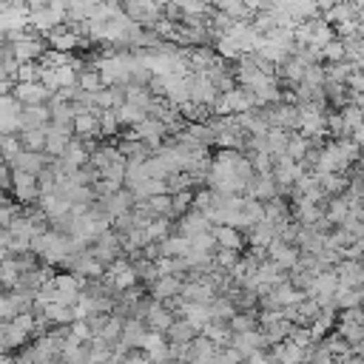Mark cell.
<instances>
[{
	"label": "cell",
	"mask_w": 364,
	"mask_h": 364,
	"mask_svg": "<svg viewBox=\"0 0 364 364\" xmlns=\"http://www.w3.org/2000/svg\"><path fill=\"white\" fill-rule=\"evenodd\" d=\"M168 347V341H165V336L163 333H151V330H145V336L139 339V353L142 356H151V353H160V350H165Z\"/></svg>",
	"instance_id": "37"
},
{
	"label": "cell",
	"mask_w": 364,
	"mask_h": 364,
	"mask_svg": "<svg viewBox=\"0 0 364 364\" xmlns=\"http://www.w3.org/2000/svg\"><path fill=\"white\" fill-rule=\"evenodd\" d=\"M68 336H71V339H77L80 344H86V341L92 339L89 322H86V319H75V322H71V325H68Z\"/></svg>",
	"instance_id": "49"
},
{
	"label": "cell",
	"mask_w": 364,
	"mask_h": 364,
	"mask_svg": "<svg viewBox=\"0 0 364 364\" xmlns=\"http://www.w3.org/2000/svg\"><path fill=\"white\" fill-rule=\"evenodd\" d=\"M216 353H220V350H216L205 336H196V339L188 344V358H185V361H211Z\"/></svg>",
	"instance_id": "31"
},
{
	"label": "cell",
	"mask_w": 364,
	"mask_h": 364,
	"mask_svg": "<svg viewBox=\"0 0 364 364\" xmlns=\"http://www.w3.org/2000/svg\"><path fill=\"white\" fill-rule=\"evenodd\" d=\"M270 356H273L276 364H305V350H299L296 344H290V341L273 344Z\"/></svg>",
	"instance_id": "25"
},
{
	"label": "cell",
	"mask_w": 364,
	"mask_h": 364,
	"mask_svg": "<svg viewBox=\"0 0 364 364\" xmlns=\"http://www.w3.org/2000/svg\"><path fill=\"white\" fill-rule=\"evenodd\" d=\"M330 305H333L336 313L361 308V287H336V294H333Z\"/></svg>",
	"instance_id": "23"
},
{
	"label": "cell",
	"mask_w": 364,
	"mask_h": 364,
	"mask_svg": "<svg viewBox=\"0 0 364 364\" xmlns=\"http://www.w3.org/2000/svg\"><path fill=\"white\" fill-rule=\"evenodd\" d=\"M20 111H23V106H20L12 94L0 97V117H20Z\"/></svg>",
	"instance_id": "50"
},
{
	"label": "cell",
	"mask_w": 364,
	"mask_h": 364,
	"mask_svg": "<svg viewBox=\"0 0 364 364\" xmlns=\"http://www.w3.org/2000/svg\"><path fill=\"white\" fill-rule=\"evenodd\" d=\"M92 106L97 111H114L123 106V89H100L92 94Z\"/></svg>",
	"instance_id": "27"
},
{
	"label": "cell",
	"mask_w": 364,
	"mask_h": 364,
	"mask_svg": "<svg viewBox=\"0 0 364 364\" xmlns=\"http://www.w3.org/2000/svg\"><path fill=\"white\" fill-rule=\"evenodd\" d=\"M205 231H211V222L205 220L202 213H196V211L182 213L180 220L174 222V234L182 237V239H194V237H199V234H205Z\"/></svg>",
	"instance_id": "9"
},
{
	"label": "cell",
	"mask_w": 364,
	"mask_h": 364,
	"mask_svg": "<svg viewBox=\"0 0 364 364\" xmlns=\"http://www.w3.org/2000/svg\"><path fill=\"white\" fill-rule=\"evenodd\" d=\"M165 364H177V361H165Z\"/></svg>",
	"instance_id": "57"
},
{
	"label": "cell",
	"mask_w": 364,
	"mask_h": 364,
	"mask_svg": "<svg viewBox=\"0 0 364 364\" xmlns=\"http://www.w3.org/2000/svg\"><path fill=\"white\" fill-rule=\"evenodd\" d=\"M23 149H20V139H18V134L15 137H0V157H4L6 163L12 160V157H18Z\"/></svg>",
	"instance_id": "48"
},
{
	"label": "cell",
	"mask_w": 364,
	"mask_h": 364,
	"mask_svg": "<svg viewBox=\"0 0 364 364\" xmlns=\"http://www.w3.org/2000/svg\"><path fill=\"white\" fill-rule=\"evenodd\" d=\"M9 182H12V196H15L18 205L29 208V205H34L40 199V194H37V177H29L23 171H9Z\"/></svg>",
	"instance_id": "5"
},
{
	"label": "cell",
	"mask_w": 364,
	"mask_h": 364,
	"mask_svg": "<svg viewBox=\"0 0 364 364\" xmlns=\"http://www.w3.org/2000/svg\"><path fill=\"white\" fill-rule=\"evenodd\" d=\"M196 336H199V333H196L188 322H182V319H174V325L165 330V341H168V344H191Z\"/></svg>",
	"instance_id": "28"
},
{
	"label": "cell",
	"mask_w": 364,
	"mask_h": 364,
	"mask_svg": "<svg viewBox=\"0 0 364 364\" xmlns=\"http://www.w3.org/2000/svg\"><path fill=\"white\" fill-rule=\"evenodd\" d=\"M12 97L20 106H46L54 94L40 83H18V86H12Z\"/></svg>",
	"instance_id": "7"
},
{
	"label": "cell",
	"mask_w": 364,
	"mask_h": 364,
	"mask_svg": "<svg viewBox=\"0 0 364 364\" xmlns=\"http://www.w3.org/2000/svg\"><path fill=\"white\" fill-rule=\"evenodd\" d=\"M262 111V117L268 120V125L270 128H279V131H287V134H296V128H299V108L294 106V103H273V106H268V108H259Z\"/></svg>",
	"instance_id": "1"
},
{
	"label": "cell",
	"mask_w": 364,
	"mask_h": 364,
	"mask_svg": "<svg viewBox=\"0 0 364 364\" xmlns=\"http://www.w3.org/2000/svg\"><path fill=\"white\" fill-rule=\"evenodd\" d=\"M57 180H60V177H57L51 168L40 171V174H37V194H40V196L54 194V191H57Z\"/></svg>",
	"instance_id": "45"
},
{
	"label": "cell",
	"mask_w": 364,
	"mask_h": 364,
	"mask_svg": "<svg viewBox=\"0 0 364 364\" xmlns=\"http://www.w3.org/2000/svg\"><path fill=\"white\" fill-rule=\"evenodd\" d=\"M114 163H123V157L117 154V149H114L111 142H100L97 149L89 154V168L97 171V177H100L106 168H111Z\"/></svg>",
	"instance_id": "14"
},
{
	"label": "cell",
	"mask_w": 364,
	"mask_h": 364,
	"mask_svg": "<svg viewBox=\"0 0 364 364\" xmlns=\"http://www.w3.org/2000/svg\"><path fill=\"white\" fill-rule=\"evenodd\" d=\"M308 151H310V142H308L302 134H290L287 149H284V157H287V160H294V163H302Z\"/></svg>",
	"instance_id": "35"
},
{
	"label": "cell",
	"mask_w": 364,
	"mask_h": 364,
	"mask_svg": "<svg viewBox=\"0 0 364 364\" xmlns=\"http://www.w3.org/2000/svg\"><path fill=\"white\" fill-rule=\"evenodd\" d=\"M6 168H9V171H23V174H29V177H37L40 171L49 168V157H46V154L20 151L18 157H12V160L6 163Z\"/></svg>",
	"instance_id": "11"
},
{
	"label": "cell",
	"mask_w": 364,
	"mask_h": 364,
	"mask_svg": "<svg viewBox=\"0 0 364 364\" xmlns=\"http://www.w3.org/2000/svg\"><path fill=\"white\" fill-rule=\"evenodd\" d=\"M287 139H290V134H287V131L270 128V131L265 134V142H268V154H270V157H284V149H287Z\"/></svg>",
	"instance_id": "36"
},
{
	"label": "cell",
	"mask_w": 364,
	"mask_h": 364,
	"mask_svg": "<svg viewBox=\"0 0 364 364\" xmlns=\"http://www.w3.org/2000/svg\"><path fill=\"white\" fill-rule=\"evenodd\" d=\"M46 125H49V108L46 106H23V111H20V131L46 128Z\"/></svg>",
	"instance_id": "24"
},
{
	"label": "cell",
	"mask_w": 364,
	"mask_h": 364,
	"mask_svg": "<svg viewBox=\"0 0 364 364\" xmlns=\"http://www.w3.org/2000/svg\"><path fill=\"white\" fill-rule=\"evenodd\" d=\"M322 65H336V63H344V46H341V40H330L322 51Z\"/></svg>",
	"instance_id": "42"
},
{
	"label": "cell",
	"mask_w": 364,
	"mask_h": 364,
	"mask_svg": "<svg viewBox=\"0 0 364 364\" xmlns=\"http://www.w3.org/2000/svg\"><path fill=\"white\" fill-rule=\"evenodd\" d=\"M4 177H9V168H6V160L0 157V180H4Z\"/></svg>",
	"instance_id": "54"
},
{
	"label": "cell",
	"mask_w": 364,
	"mask_h": 364,
	"mask_svg": "<svg viewBox=\"0 0 364 364\" xmlns=\"http://www.w3.org/2000/svg\"><path fill=\"white\" fill-rule=\"evenodd\" d=\"M46 49H51V51H60V54H71L75 49H80V46H86V40L71 29V26H60V29H54V32H49L46 37Z\"/></svg>",
	"instance_id": "6"
},
{
	"label": "cell",
	"mask_w": 364,
	"mask_h": 364,
	"mask_svg": "<svg viewBox=\"0 0 364 364\" xmlns=\"http://www.w3.org/2000/svg\"><path fill=\"white\" fill-rule=\"evenodd\" d=\"M228 330H231V336L256 330V313H234V316L228 319Z\"/></svg>",
	"instance_id": "39"
},
{
	"label": "cell",
	"mask_w": 364,
	"mask_h": 364,
	"mask_svg": "<svg viewBox=\"0 0 364 364\" xmlns=\"http://www.w3.org/2000/svg\"><path fill=\"white\" fill-rule=\"evenodd\" d=\"M211 234H213V242L220 251H237V253L245 251V237L228 225H216V228H211Z\"/></svg>",
	"instance_id": "16"
},
{
	"label": "cell",
	"mask_w": 364,
	"mask_h": 364,
	"mask_svg": "<svg viewBox=\"0 0 364 364\" xmlns=\"http://www.w3.org/2000/svg\"><path fill=\"white\" fill-rule=\"evenodd\" d=\"M37 75H40V65L37 63H26V65H18L12 83H37Z\"/></svg>",
	"instance_id": "46"
},
{
	"label": "cell",
	"mask_w": 364,
	"mask_h": 364,
	"mask_svg": "<svg viewBox=\"0 0 364 364\" xmlns=\"http://www.w3.org/2000/svg\"><path fill=\"white\" fill-rule=\"evenodd\" d=\"M239 256H242V253H237V251H220V248H216V253H213V268H220L222 273H231V268L239 262Z\"/></svg>",
	"instance_id": "44"
},
{
	"label": "cell",
	"mask_w": 364,
	"mask_h": 364,
	"mask_svg": "<svg viewBox=\"0 0 364 364\" xmlns=\"http://www.w3.org/2000/svg\"><path fill=\"white\" fill-rule=\"evenodd\" d=\"M180 290H182V282H180V279H174V276H160V279L149 287V296L163 305V302H168V299H177Z\"/></svg>",
	"instance_id": "18"
},
{
	"label": "cell",
	"mask_w": 364,
	"mask_h": 364,
	"mask_svg": "<svg viewBox=\"0 0 364 364\" xmlns=\"http://www.w3.org/2000/svg\"><path fill=\"white\" fill-rule=\"evenodd\" d=\"M114 117H117V125H120V131L125 128V131H131L134 125H139L149 114H142L139 108H134V106H128V103H123L120 108H114Z\"/></svg>",
	"instance_id": "30"
},
{
	"label": "cell",
	"mask_w": 364,
	"mask_h": 364,
	"mask_svg": "<svg viewBox=\"0 0 364 364\" xmlns=\"http://www.w3.org/2000/svg\"><path fill=\"white\" fill-rule=\"evenodd\" d=\"M100 137H120V125H117V117L114 111H100Z\"/></svg>",
	"instance_id": "47"
},
{
	"label": "cell",
	"mask_w": 364,
	"mask_h": 364,
	"mask_svg": "<svg viewBox=\"0 0 364 364\" xmlns=\"http://www.w3.org/2000/svg\"><path fill=\"white\" fill-rule=\"evenodd\" d=\"M120 330H123V319H120V316H114V313H108V319H106L103 330L97 333V339H103L106 344H114V341L120 339Z\"/></svg>",
	"instance_id": "40"
},
{
	"label": "cell",
	"mask_w": 364,
	"mask_h": 364,
	"mask_svg": "<svg viewBox=\"0 0 364 364\" xmlns=\"http://www.w3.org/2000/svg\"><path fill=\"white\" fill-rule=\"evenodd\" d=\"M270 299H273V305L276 308H294V305H299L302 299H308L305 294H299L296 287H290L287 282H282V284H276V287H270V294H268Z\"/></svg>",
	"instance_id": "22"
},
{
	"label": "cell",
	"mask_w": 364,
	"mask_h": 364,
	"mask_svg": "<svg viewBox=\"0 0 364 364\" xmlns=\"http://www.w3.org/2000/svg\"><path fill=\"white\" fill-rule=\"evenodd\" d=\"M86 251H89V256H92L94 262H100L103 268H108L114 259L123 256V248H120V239H117L114 231H106V234H103L100 239H94Z\"/></svg>",
	"instance_id": "4"
},
{
	"label": "cell",
	"mask_w": 364,
	"mask_h": 364,
	"mask_svg": "<svg viewBox=\"0 0 364 364\" xmlns=\"http://www.w3.org/2000/svg\"><path fill=\"white\" fill-rule=\"evenodd\" d=\"M94 364H108V361H94Z\"/></svg>",
	"instance_id": "56"
},
{
	"label": "cell",
	"mask_w": 364,
	"mask_h": 364,
	"mask_svg": "<svg viewBox=\"0 0 364 364\" xmlns=\"http://www.w3.org/2000/svg\"><path fill=\"white\" fill-rule=\"evenodd\" d=\"M0 364H15V356L12 353H0Z\"/></svg>",
	"instance_id": "53"
},
{
	"label": "cell",
	"mask_w": 364,
	"mask_h": 364,
	"mask_svg": "<svg viewBox=\"0 0 364 364\" xmlns=\"http://www.w3.org/2000/svg\"><path fill=\"white\" fill-rule=\"evenodd\" d=\"M268 262H273L279 270H294L296 268V262H299V251L294 248V245H284V242H279V239H273L270 245H268Z\"/></svg>",
	"instance_id": "10"
},
{
	"label": "cell",
	"mask_w": 364,
	"mask_h": 364,
	"mask_svg": "<svg viewBox=\"0 0 364 364\" xmlns=\"http://www.w3.org/2000/svg\"><path fill=\"white\" fill-rule=\"evenodd\" d=\"M174 319H177V316H174L165 305H160V302L151 299V305H149V310H145V319H142V322H145V327H149L151 333H163V336H165V330L174 325Z\"/></svg>",
	"instance_id": "13"
},
{
	"label": "cell",
	"mask_w": 364,
	"mask_h": 364,
	"mask_svg": "<svg viewBox=\"0 0 364 364\" xmlns=\"http://www.w3.org/2000/svg\"><path fill=\"white\" fill-rule=\"evenodd\" d=\"M142 234H145V242H163V239H168L174 234V222H168V220H149V225L142 228Z\"/></svg>",
	"instance_id": "33"
},
{
	"label": "cell",
	"mask_w": 364,
	"mask_h": 364,
	"mask_svg": "<svg viewBox=\"0 0 364 364\" xmlns=\"http://www.w3.org/2000/svg\"><path fill=\"white\" fill-rule=\"evenodd\" d=\"M216 97H220V92H216V86L205 75H188V103L191 106L211 111V106L216 103Z\"/></svg>",
	"instance_id": "3"
},
{
	"label": "cell",
	"mask_w": 364,
	"mask_h": 364,
	"mask_svg": "<svg viewBox=\"0 0 364 364\" xmlns=\"http://www.w3.org/2000/svg\"><path fill=\"white\" fill-rule=\"evenodd\" d=\"M208 313H211V322H225V325H228V319L237 313V308H234L225 296H213V299L208 302Z\"/></svg>",
	"instance_id": "34"
},
{
	"label": "cell",
	"mask_w": 364,
	"mask_h": 364,
	"mask_svg": "<svg viewBox=\"0 0 364 364\" xmlns=\"http://www.w3.org/2000/svg\"><path fill=\"white\" fill-rule=\"evenodd\" d=\"M188 248H191V253H199V256H213V253H216L213 234H211V231H205V234H199V237L188 239Z\"/></svg>",
	"instance_id": "38"
},
{
	"label": "cell",
	"mask_w": 364,
	"mask_h": 364,
	"mask_svg": "<svg viewBox=\"0 0 364 364\" xmlns=\"http://www.w3.org/2000/svg\"><path fill=\"white\" fill-rule=\"evenodd\" d=\"M333 273H336V279H339V287H361V282H364V268H361V262H347V259H341V262L333 268Z\"/></svg>",
	"instance_id": "17"
},
{
	"label": "cell",
	"mask_w": 364,
	"mask_h": 364,
	"mask_svg": "<svg viewBox=\"0 0 364 364\" xmlns=\"http://www.w3.org/2000/svg\"><path fill=\"white\" fill-rule=\"evenodd\" d=\"M228 347H234L242 358H248V356H253V353H259V350H268V341H265L262 330L256 327V330H248V333L231 336V344H228Z\"/></svg>",
	"instance_id": "12"
},
{
	"label": "cell",
	"mask_w": 364,
	"mask_h": 364,
	"mask_svg": "<svg viewBox=\"0 0 364 364\" xmlns=\"http://www.w3.org/2000/svg\"><path fill=\"white\" fill-rule=\"evenodd\" d=\"M145 322L142 319H123V330H120V339L114 344H123L125 350H137L139 347V339L145 336Z\"/></svg>",
	"instance_id": "19"
},
{
	"label": "cell",
	"mask_w": 364,
	"mask_h": 364,
	"mask_svg": "<svg viewBox=\"0 0 364 364\" xmlns=\"http://www.w3.org/2000/svg\"><path fill=\"white\" fill-rule=\"evenodd\" d=\"M245 364H276V361H273V356H270L268 350H259V353L248 356V358H245Z\"/></svg>",
	"instance_id": "52"
},
{
	"label": "cell",
	"mask_w": 364,
	"mask_h": 364,
	"mask_svg": "<svg viewBox=\"0 0 364 364\" xmlns=\"http://www.w3.org/2000/svg\"><path fill=\"white\" fill-rule=\"evenodd\" d=\"M336 322H341V325H358V327H361V308H353V310H341V313H336Z\"/></svg>",
	"instance_id": "51"
},
{
	"label": "cell",
	"mask_w": 364,
	"mask_h": 364,
	"mask_svg": "<svg viewBox=\"0 0 364 364\" xmlns=\"http://www.w3.org/2000/svg\"><path fill=\"white\" fill-rule=\"evenodd\" d=\"M71 134L77 139H89V137H100V111L92 108L86 114H77L71 120Z\"/></svg>",
	"instance_id": "15"
},
{
	"label": "cell",
	"mask_w": 364,
	"mask_h": 364,
	"mask_svg": "<svg viewBox=\"0 0 364 364\" xmlns=\"http://www.w3.org/2000/svg\"><path fill=\"white\" fill-rule=\"evenodd\" d=\"M6 46H9V54H12V60H15L18 65L37 63V60L43 57V51H46V40H43L40 34H34L32 29H29L18 43H6Z\"/></svg>",
	"instance_id": "2"
},
{
	"label": "cell",
	"mask_w": 364,
	"mask_h": 364,
	"mask_svg": "<svg viewBox=\"0 0 364 364\" xmlns=\"http://www.w3.org/2000/svg\"><path fill=\"white\" fill-rule=\"evenodd\" d=\"M18 139H20V149H23V151H32V154H43V149H46V134H43V128L20 131Z\"/></svg>",
	"instance_id": "29"
},
{
	"label": "cell",
	"mask_w": 364,
	"mask_h": 364,
	"mask_svg": "<svg viewBox=\"0 0 364 364\" xmlns=\"http://www.w3.org/2000/svg\"><path fill=\"white\" fill-rule=\"evenodd\" d=\"M77 89H80V92H86V94H94V92H100V89H103V83H100V77H97V71H94V68L80 71V75H77Z\"/></svg>",
	"instance_id": "43"
},
{
	"label": "cell",
	"mask_w": 364,
	"mask_h": 364,
	"mask_svg": "<svg viewBox=\"0 0 364 364\" xmlns=\"http://www.w3.org/2000/svg\"><path fill=\"white\" fill-rule=\"evenodd\" d=\"M245 216H248V222L251 225H259V222H265V205L262 202H256V199H248V196H242V208H239Z\"/></svg>",
	"instance_id": "41"
},
{
	"label": "cell",
	"mask_w": 364,
	"mask_h": 364,
	"mask_svg": "<svg viewBox=\"0 0 364 364\" xmlns=\"http://www.w3.org/2000/svg\"><path fill=\"white\" fill-rule=\"evenodd\" d=\"M265 222L273 225L276 231H279L282 225H287V222H290V202H284V199H279V196H273L270 202H265Z\"/></svg>",
	"instance_id": "21"
},
{
	"label": "cell",
	"mask_w": 364,
	"mask_h": 364,
	"mask_svg": "<svg viewBox=\"0 0 364 364\" xmlns=\"http://www.w3.org/2000/svg\"><path fill=\"white\" fill-rule=\"evenodd\" d=\"M188 251H191L188 248V239H182L177 234H171L168 239L160 242V256H165V259H185Z\"/></svg>",
	"instance_id": "32"
},
{
	"label": "cell",
	"mask_w": 364,
	"mask_h": 364,
	"mask_svg": "<svg viewBox=\"0 0 364 364\" xmlns=\"http://www.w3.org/2000/svg\"><path fill=\"white\" fill-rule=\"evenodd\" d=\"M245 248H259V251H268V245L276 239V228L268 225V222H259L253 228H248L245 234Z\"/></svg>",
	"instance_id": "20"
},
{
	"label": "cell",
	"mask_w": 364,
	"mask_h": 364,
	"mask_svg": "<svg viewBox=\"0 0 364 364\" xmlns=\"http://www.w3.org/2000/svg\"><path fill=\"white\" fill-rule=\"evenodd\" d=\"M139 364H151V361H149V358H142V361H139Z\"/></svg>",
	"instance_id": "55"
},
{
	"label": "cell",
	"mask_w": 364,
	"mask_h": 364,
	"mask_svg": "<svg viewBox=\"0 0 364 364\" xmlns=\"http://www.w3.org/2000/svg\"><path fill=\"white\" fill-rule=\"evenodd\" d=\"M213 296H216V287L208 279L182 282V290H180V299L182 302H191V305H208Z\"/></svg>",
	"instance_id": "8"
},
{
	"label": "cell",
	"mask_w": 364,
	"mask_h": 364,
	"mask_svg": "<svg viewBox=\"0 0 364 364\" xmlns=\"http://www.w3.org/2000/svg\"><path fill=\"white\" fill-rule=\"evenodd\" d=\"M199 336H205L216 350H222V347H228L231 344V330H228V325L225 322H208L205 327H202V333Z\"/></svg>",
	"instance_id": "26"
}]
</instances>
